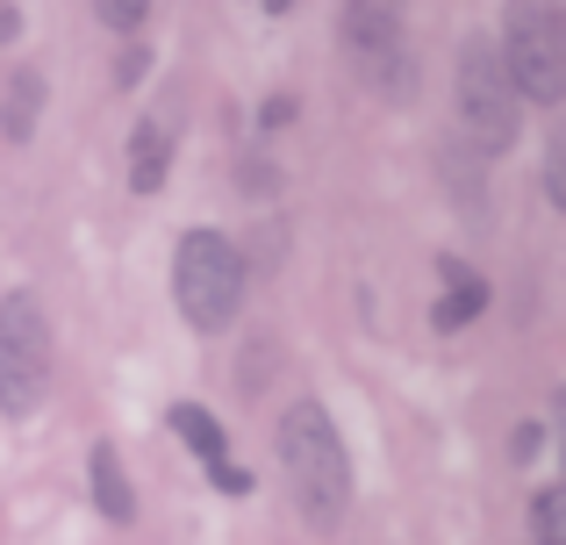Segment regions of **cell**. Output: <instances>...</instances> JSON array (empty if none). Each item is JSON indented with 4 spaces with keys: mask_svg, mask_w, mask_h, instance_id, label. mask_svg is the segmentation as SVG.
<instances>
[{
    "mask_svg": "<svg viewBox=\"0 0 566 545\" xmlns=\"http://www.w3.org/2000/svg\"><path fill=\"white\" fill-rule=\"evenodd\" d=\"M94 8H101V22H108V29H137L151 0H94Z\"/></svg>",
    "mask_w": 566,
    "mask_h": 545,
    "instance_id": "14",
    "label": "cell"
},
{
    "mask_svg": "<svg viewBox=\"0 0 566 545\" xmlns=\"http://www.w3.org/2000/svg\"><path fill=\"white\" fill-rule=\"evenodd\" d=\"M545 8H553V14H559V29H566V0H545Z\"/></svg>",
    "mask_w": 566,
    "mask_h": 545,
    "instance_id": "17",
    "label": "cell"
},
{
    "mask_svg": "<svg viewBox=\"0 0 566 545\" xmlns=\"http://www.w3.org/2000/svg\"><path fill=\"white\" fill-rule=\"evenodd\" d=\"M401 14H409V0H345V51L352 65L366 72V86H395V94H409V51H401Z\"/></svg>",
    "mask_w": 566,
    "mask_h": 545,
    "instance_id": "6",
    "label": "cell"
},
{
    "mask_svg": "<svg viewBox=\"0 0 566 545\" xmlns=\"http://www.w3.org/2000/svg\"><path fill=\"white\" fill-rule=\"evenodd\" d=\"M172 302L201 337L230 331L237 308H244V252L222 230H187L180 252H172Z\"/></svg>",
    "mask_w": 566,
    "mask_h": 545,
    "instance_id": "2",
    "label": "cell"
},
{
    "mask_svg": "<svg viewBox=\"0 0 566 545\" xmlns=\"http://www.w3.org/2000/svg\"><path fill=\"white\" fill-rule=\"evenodd\" d=\"M545 195H553V209L566 216V123L553 129V144H545Z\"/></svg>",
    "mask_w": 566,
    "mask_h": 545,
    "instance_id": "13",
    "label": "cell"
},
{
    "mask_svg": "<svg viewBox=\"0 0 566 545\" xmlns=\"http://www.w3.org/2000/svg\"><path fill=\"white\" fill-rule=\"evenodd\" d=\"M531 538H538V545H566V481L531 495Z\"/></svg>",
    "mask_w": 566,
    "mask_h": 545,
    "instance_id": "12",
    "label": "cell"
},
{
    "mask_svg": "<svg viewBox=\"0 0 566 545\" xmlns=\"http://www.w3.org/2000/svg\"><path fill=\"white\" fill-rule=\"evenodd\" d=\"M495 51H502V65H510L516 101H538V108H559L566 101V29L545 0H510Z\"/></svg>",
    "mask_w": 566,
    "mask_h": 545,
    "instance_id": "3",
    "label": "cell"
},
{
    "mask_svg": "<svg viewBox=\"0 0 566 545\" xmlns=\"http://www.w3.org/2000/svg\"><path fill=\"white\" fill-rule=\"evenodd\" d=\"M172 172V129L158 123V115H144L137 129H129V187L137 195H158Z\"/></svg>",
    "mask_w": 566,
    "mask_h": 545,
    "instance_id": "7",
    "label": "cell"
},
{
    "mask_svg": "<svg viewBox=\"0 0 566 545\" xmlns=\"http://www.w3.org/2000/svg\"><path fill=\"white\" fill-rule=\"evenodd\" d=\"M43 388H51V323L36 294H8L0 302V417H36Z\"/></svg>",
    "mask_w": 566,
    "mask_h": 545,
    "instance_id": "5",
    "label": "cell"
},
{
    "mask_svg": "<svg viewBox=\"0 0 566 545\" xmlns=\"http://www.w3.org/2000/svg\"><path fill=\"white\" fill-rule=\"evenodd\" d=\"M86 489H94V503H101V517H108V524L137 517V495H129V474H123V452H115V446L86 452Z\"/></svg>",
    "mask_w": 566,
    "mask_h": 545,
    "instance_id": "9",
    "label": "cell"
},
{
    "mask_svg": "<svg viewBox=\"0 0 566 545\" xmlns=\"http://www.w3.org/2000/svg\"><path fill=\"white\" fill-rule=\"evenodd\" d=\"M438 280H444V302L430 308V323H438V331H467V323L488 308V280L467 273L459 259H438Z\"/></svg>",
    "mask_w": 566,
    "mask_h": 545,
    "instance_id": "8",
    "label": "cell"
},
{
    "mask_svg": "<svg viewBox=\"0 0 566 545\" xmlns=\"http://www.w3.org/2000/svg\"><path fill=\"white\" fill-rule=\"evenodd\" d=\"M36 108H43V72H14V80H8V101H0V129L22 144L29 129H36Z\"/></svg>",
    "mask_w": 566,
    "mask_h": 545,
    "instance_id": "11",
    "label": "cell"
},
{
    "mask_svg": "<svg viewBox=\"0 0 566 545\" xmlns=\"http://www.w3.org/2000/svg\"><path fill=\"white\" fill-rule=\"evenodd\" d=\"M459 123H467V137L481 144V151H510L516 129H524V101H516L510 86V65H502V51L488 36H473L467 51H459Z\"/></svg>",
    "mask_w": 566,
    "mask_h": 545,
    "instance_id": "4",
    "label": "cell"
},
{
    "mask_svg": "<svg viewBox=\"0 0 566 545\" xmlns=\"http://www.w3.org/2000/svg\"><path fill=\"white\" fill-rule=\"evenodd\" d=\"M166 417H172V431H180V438H187V446H193V452H201V467H208V474H216V467H222V460H230V438H222V423H216V417H208V409H201V402H172V409H166Z\"/></svg>",
    "mask_w": 566,
    "mask_h": 545,
    "instance_id": "10",
    "label": "cell"
},
{
    "mask_svg": "<svg viewBox=\"0 0 566 545\" xmlns=\"http://www.w3.org/2000/svg\"><path fill=\"white\" fill-rule=\"evenodd\" d=\"M294 8V0H265V14H287Z\"/></svg>",
    "mask_w": 566,
    "mask_h": 545,
    "instance_id": "16",
    "label": "cell"
},
{
    "mask_svg": "<svg viewBox=\"0 0 566 545\" xmlns=\"http://www.w3.org/2000/svg\"><path fill=\"white\" fill-rule=\"evenodd\" d=\"M559 467H566V388H559Z\"/></svg>",
    "mask_w": 566,
    "mask_h": 545,
    "instance_id": "15",
    "label": "cell"
},
{
    "mask_svg": "<svg viewBox=\"0 0 566 545\" xmlns=\"http://www.w3.org/2000/svg\"><path fill=\"white\" fill-rule=\"evenodd\" d=\"M280 467H287V489L302 503V517L316 532H337L352 510V452L316 402H294L280 417Z\"/></svg>",
    "mask_w": 566,
    "mask_h": 545,
    "instance_id": "1",
    "label": "cell"
}]
</instances>
